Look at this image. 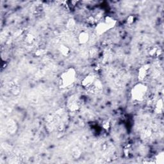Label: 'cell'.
<instances>
[{"mask_svg":"<svg viewBox=\"0 0 164 164\" xmlns=\"http://www.w3.org/2000/svg\"><path fill=\"white\" fill-rule=\"evenodd\" d=\"M134 20H135V17L133 15H130V16L127 18L126 22L128 24H131L133 23Z\"/></svg>","mask_w":164,"mask_h":164,"instance_id":"19","label":"cell"},{"mask_svg":"<svg viewBox=\"0 0 164 164\" xmlns=\"http://www.w3.org/2000/svg\"><path fill=\"white\" fill-rule=\"evenodd\" d=\"M117 23V21L114 18L110 16H106L104 18L103 21H101L97 24L95 30L97 34L102 35L106 33L107 31L112 29Z\"/></svg>","mask_w":164,"mask_h":164,"instance_id":"2","label":"cell"},{"mask_svg":"<svg viewBox=\"0 0 164 164\" xmlns=\"http://www.w3.org/2000/svg\"><path fill=\"white\" fill-rule=\"evenodd\" d=\"M76 72L74 68H68L60 75L59 85L62 89L71 87L75 83Z\"/></svg>","mask_w":164,"mask_h":164,"instance_id":"1","label":"cell"},{"mask_svg":"<svg viewBox=\"0 0 164 164\" xmlns=\"http://www.w3.org/2000/svg\"><path fill=\"white\" fill-rule=\"evenodd\" d=\"M148 88L142 82H139L133 87L131 91L132 99L137 101H143L146 96Z\"/></svg>","mask_w":164,"mask_h":164,"instance_id":"3","label":"cell"},{"mask_svg":"<svg viewBox=\"0 0 164 164\" xmlns=\"http://www.w3.org/2000/svg\"><path fill=\"white\" fill-rule=\"evenodd\" d=\"M59 51L64 56H68L71 53V49L66 45L62 44L59 47Z\"/></svg>","mask_w":164,"mask_h":164,"instance_id":"9","label":"cell"},{"mask_svg":"<svg viewBox=\"0 0 164 164\" xmlns=\"http://www.w3.org/2000/svg\"><path fill=\"white\" fill-rule=\"evenodd\" d=\"M102 127L104 129V130L106 131H109V130L110 129V122L108 120H105L102 123Z\"/></svg>","mask_w":164,"mask_h":164,"instance_id":"14","label":"cell"},{"mask_svg":"<svg viewBox=\"0 0 164 164\" xmlns=\"http://www.w3.org/2000/svg\"><path fill=\"white\" fill-rule=\"evenodd\" d=\"M35 37L31 33H28L25 38V40L28 44H32L35 42Z\"/></svg>","mask_w":164,"mask_h":164,"instance_id":"13","label":"cell"},{"mask_svg":"<svg viewBox=\"0 0 164 164\" xmlns=\"http://www.w3.org/2000/svg\"><path fill=\"white\" fill-rule=\"evenodd\" d=\"M163 110V100L162 99H160L156 103L155 105V108H154V111L156 113H162Z\"/></svg>","mask_w":164,"mask_h":164,"instance_id":"11","label":"cell"},{"mask_svg":"<svg viewBox=\"0 0 164 164\" xmlns=\"http://www.w3.org/2000/svg\"><path fill=\"white\" fill-rule=\"evenodd\" d=\"M46 51L44 49H39L38 50V51H36L35 53V55L37 56H43L46 54Z\"/></svg>","mask_w":164,"mask_h":164,"instance_id":"18","label":"cell"},{"mask_svg":"<svg viewBox=\"0 0 164 164\" xmlns=\"http://www.w3.org/2000/svg\"><path fill=\"white\" fill-rule=\"evenodd\" d=\"M161 53H162V50L158 47L156 46H154L153 48H151L148 51V53L151 56H158L160 55Z\"/></svg>","mask_w":164,"mask_h":164,"instance_id":"10","label":"cell"},{"mask_svg":"<svg viewBox=\"0 0 164 164\" xmlns=\"http://www.w3.org/2000/svg\"><path fill=\"white\" fill-rule=\"evenodd\" d=\"M17 124L16 122L13 120H10L7 124V131L10 134H14L17 131Z\"/></svg>","mask_w":164,"mask_h":164,"instance_id":"8","label":"cell"},{"mask_svg":"<svg viewBox=\"0 0 164 164\" xmlns=\"http://www.w3.org/2000/svg\"><path fill=\"white\" fill-rule=\"evenodd\" d=\"M156 163L163 164L164 163V154L163 152H160L156 156Z\"/></svg>","mask_w":164,"mask_h":164,"instance_id":"12","label":"cell"},{"mask_svg":"<svg viewBox=\"0 0 164 164\" xmlns=\"http://www.w3.org/2000/svg\"><path fill=\"white\" fill-rule=\"evenodd\" d=\"M67 107L69 110L71 112H76L80 109V104L77 101V99H74V97L72 98L69 101Z\"/></svg>","mask_w":164,"mask_h":164,"instance_id":"6","label":"cell"},{"mask_svg":"<svg viewBox=\"0 0 164 164\" xmlns=\"http://www.w3.org/2000/svg\"><path fill=\"white\" fill-rule=\"evenodd\" d=\"M75 21L73 19H69V21H67V27L68 28H73L75 26Z\"/></svg>","mask_w":164,"mask_h":164,"instance_id":"17","label":"cell"},{"mask_svg":"<svg viewBox=\"0 0 164 164\" xmlns=\"http://www.w3.org/2000/svg\"><path fill=\"white\" fill-rule=\"evenodd\" d=\"M89 33L85 31H81L78 35V42L80 44H86L89 40Z\"/></svg>","mask_w":164,"mask_h":164,"instance_id":"7","label":"cell"},{"mask_svg":"<svg viewBox=\"0 0 164 164\" xmlns=\"http://www.w3.org/2000/svg\"><path fill=\"white\" fill-rule=\"evenodd\" d=\"M95 81V76L92 74H88L81 80V86L84 88H86V89H89L90 87L92 85Z\"/></svg>","mask_w":164,"mask_h":164,"instance_id":"5","label":"cell"},{"mask_svg":"<svg viewBox=\"0 0 164 164\" xmlns=\"http://www.w3.org/2000/svg\"><path fill=\"white\" fill-rule=\"evenodd\" d=\"M11 92L14 94V95H17L20 92V87L16 85H14L12 87L11 89Z\"/></svg>","mask_w":164,"mask_h":164,"instance_id":"15","label":"cell"},{"mask_svg":"<svg viewBox=\"0 0 164 164\" xmlns=\"http://www.w3.org/2000/svg\"><path fill=\"white\" fill-rule=\"evenodd\" d=\"M72 155L74 158H79L81 155V151L78 149V148H74V149L72 150Z\"/></svg>","mask_w":164,"mask_h":164,"instance_id":"16","label":"cell"},{"mask_svg":"<svg viewBox=\"0 0 164 164\" xmlns=\"http://www.w3.org/2000/svg\"><path fill=\"white\" fill-rule=\"evenodd\" d=\"M150 68L151 67L149 64H145L138 69V78L140 81H143L147 77V76L149 75Z\"/></svg>","mask_w":164,"mask_h":164,"instance_id":"4","label":"cell"}]
</instances>
